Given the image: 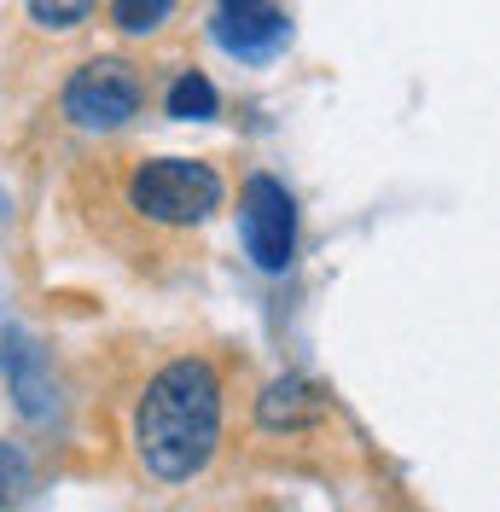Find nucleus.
<instances>
[{"instance_id":"423d86ee","label":"nucleus","mask_w":500,"mask_h":512,"mask_svg":"<svg viewBox=\"0 0 500 512\" xmlns=\"http://www.w3.org/2000/svg\"><path fill=\"white\" fill-rule=\"evenodd\" d=\"M256 414H262L268 431H303V425H320V419H326V396H320L309 379L285 373V379L268 384V396H262Z\"/></svg>"},{"instance_id":"9d476101","label":"nucleus","mask_w":500,"mask_h":512,"mask_svg":"<svg viewBox=\"0 0 500 512\" xmlns=\"http://www.w3.org/2000/svg\"><path fill=\"white\" fill-rule=\"evenodd\" d=\"M12 379H18V390H24V396H18V402H24V414H30V419L47 414V390H41V379H35L30 355H18V373H12Z\"/></svg>"},{"instance_id":"39448f33","label":"nucleus","mask_w":500,"mask_h":512,"mask_svg":"<svg viewBox=\"0 0 500 512\" xmlns=\"http://www.w3.org/2000/svg\"><path fill=\"white\" fill-rule=\"evenodd\" d=\"M210 30H216V41L233 53V59L256 64V59H274V53H280L291 24H285V12L274 6V0H216Z\"/></svg>"},{"instance_id":"20e7f679","label":"nucleus","mask_w":500,"mask_h":512,"mask_svg":"<svg viewBox=\"0 0 500 512\" xmlns=\"http://www.w3.org/2000/svg\"><path fill=\"white\" fill-rule=\"evenodd\" d=\"M239 227H245V251L262 274H285L297 256V204L274 175H250L239 198Z\"/></svg>"},{"instance_id":"6e6552de","label":"nucleus","mask_w":500,"mask_h":512,"mask_svg":"<svg viewBox=\"0 0 500 512\" xmlns=\"http://www.w3.org/2000/svg\"><path fill=\"white\" fill-rule=\"evenodd\" d=\"M175 0H111V24L123 35H152L157 24H169Z\"/></svg>"},{"instance_id":"0eeeda50","label":"nucleus","mask_w":500,"mask_h":512,"mask_svg":"<svg viewBox=\"0 0 500 512\" xmlns=\"http://www.w3.org/2000/svg\"><path fill=\"white\" fill-rule=\"evenodd\" d=\"M163 111H169L175 123H210V117L221 111V94H216V82H210L204 70H181L175 88H169V99H163Z\"/></svg>"},{"instance_id":"1a4fd4ad","label":"nucleus","mask_w":500,"mask_h":512,"mask_svg":"<svg viewBox=\"0 0 500 512\" xmlns=\"http://www.w3.org/2000/svg\"><path fill=\"white\" fill-rule=\"evenodd\" d=\"M99 0H30V18L41 30H76Z\"/></svg>"},{"instance_id":"7ed1b4c3","label":"nucleus","mask_w":500,"mask_h":512,"mask_svg":"<svg viewBox=\"0 0 500 512\" xmlns=\"http://www.w3.org/2000/svg\"><path fill=\"white\" fill-rule=\"evenodd\" d=\"M146 105V82L128 59H94L64 82V117L76 128H123Z\"/></svg>"},{"instance_id":"f257e3e1","label":"nucleus","mask_w":500,"mask_h":512,"mask_svg":"<svg viewBox=\"0 0 500 512\" xmlns=\"http://www.w3.org/2000/svg\"><path fill=\"white\" fill-rule=\"evenodd\" d=\"M221 443V379L204 355L169 361L140 408H134V454L163 483H187L210 466Z\"/></svg>"},{"instance_id":"f03ea898","label":"nucleus","mask_w":500,"mask_h":512,"mask_svg":"<svg viewBox=\"0 0 500 512\" xmlns=\"http://www.w3.org/2000/svg\"><path fill=\"white\" fill-rule=\"evenodd\" d=\"M221 204V175L198 158H146L128 175V210L152 227H198Z\"/></svg>"}]
</instances>
